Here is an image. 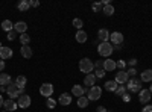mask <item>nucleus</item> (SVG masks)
<instances>
[{
  "label": "nucleus",
  "mask_w": 152,
  "mask_h": 112,
  "mask_svg": "<svg viewBox=\"0 0 152 112\" xmlns=\"http://www.w3.org/2000/svg\"><path fill=\"white\" fill-rule=\"evenodd\" d=\"M126 64H128L131 68H135V65H137V59H135V58H132V59H129L128 62H126Z\"/></svg>",
  "instance_id": "nucleus-36"
},
{
  "label": "nucleus",
  "mask_w": 152,
  "mask_h": 112,
  "mask_svg": "<svg viewBox=\"0 0 152 112\" xmlns=\"http://www.w3.org/2000/svg\"><path fill=\"white\" fill-rule=\"evenodd\" d=\"M20 53H21V56H23V58L29 59V58H32V48H31L29 46H21Z\"/></svg>",
  "instance_id": "nucleus-19"
},
{
  "label": "nucleus",
  "mask_w": 152,
  "mask_h": 112,
  "mask_svg": "<svg viewBox=\"0 0 152 112\" xmlns=\"http://www.w3.org/2000/svg\"><path fill=\"white\" fill-rule=\"evenodd\" d=\"M122 98H123V102H129V100H131V95H129L128 92H126L125 95H122Z\"/></svg>",
  "instance_id": "nucleus-42"
},
{
  "label": "nucleus",
  "mask_w": 152,
  "mask_h": 112,
  "mask_svg": "<svg viewBox=\"0 0 152 112\" xmlns=\"http://www.w3.org/2000/svg\"><path fill=\"white\" fill-rule=\"evenodd\" d=\"M31 103H32V98H31L28 94H23V95H20V97H18V102H17L18 108H23V109L29 108V106H31Z\"/></svg>",
  "instance_id": "nucleus-8"
},
{
  "label": "nucleus",
  "mask_w": 152,
  "mask_h": 112,
  "mask_svg": "<svg viewBox=\"0 0 152 112\" xmlns=\"http://www.w3.org/2000/svg\"><path fill=\"white\" fill-rule=\"evenodd\" d=\"M88 102H90V100H88V97H79L78 98V106L81 108V109H84V108H87L88 106Z\"/></svg>",
  "instance_id": "nucleus-27"
},
{
  "label": "nucleus",
  "mask_w": 152,
  "mask_h": 112,
  "mask_svg": "<svg viewBox=\"0 0 152 112\" xmlns=\"http://www.w3.org/2000/svg\"><path fill=\"white\" fill-rule=\"evenodd\" d=\"M6 92H8V95H9L11 98H15V97H20V95H21V94H20V88L15 85V82L6 86Z\"/></svg>",
  "instance_id": "nucleus-7"
},
{
  "label": "nucleus",
  "mask_w": 152,
  "mask_h": 112,
  "mask_svg": "<svg viewBox=\"0 0 152 112\" xmlns=\"http://www.w3.org/2000/svg\"><path fill=\"white\" fill-rule=\"evenodd\" d=\"M0 48H2V44H0Z\"/></svg>",
  "instance_id": "nucleus-48"
},
{
  "label": "nucleus",
  "mask_w": 152,
  "mask_h": 112,
  "mask_svg": "<svg viewBox=\"0 0 152 112\" xmlns=\"http://www.w3.org/2000/svg\"><path fill=\"white\" fill-rule=\"evenodd\" d=\"M126 90H128V88H126V85H119V88L116 90V94H117L119 97H122V95L126 94Z\"/></svg>",
  "instance_id": "nucleus-30"
},
{
  "label": "nucleus",
  "mask_w": 152,
  "mask_h": 112,
  "mask_svg": "<svg viewBox=\"0 0 152 112\" xmlns=\"http://www.w3.org/2000/svg\"><path fill=\"white\" fill-rule=\"evenodd\" d=\"M75 38H76V41H78V43L84 44V43L87 41V38H88V35H87V32H84V30H78V32H76V35H75Z\"/></svg>",
  "instance_id": "nucleus-20"
},
{
  "label": "nucleus",
  "mask_w": 152,
  "mask_h": 112,
  "mask_svg": "<svg viewBox=\"0 0 152 112\" xmlns=\"http://www.w3.org/2000/svg\"><path fill=\"white\" fill-rule=\"evenodd\" d=\"M9 58H12V48L11 47H2L0 48V59L6 61Z\"/></svg>",
  "instance_id": "nucleus-13"
},
{
  "label": "nucleus",
  "mask_w": 152,
  "mask_h": 112,
  "mask_svg": "<svg viewBox=\"0 0 152 112\" xmlns=\"http://www.w3.org/2000/svg\"><path fill=\"white\" fill-rule=\"evenodd\" d=\"M105 74H107V73H105V70H104V68H97V70L94 71V76H96L97 79H102V77H105Z\"/></svg>",
  "instance_id": "nucleus-33"
},
{
  "label": "nucleus",
  "mask_w": 152,
  "mask_h": 112,
  "mask_svg": "<svg viewBox=\"0 0 152 112\" xmlns=\"http://www.w3.org/2000/svg\"><path fill=\"white\" fill-rule=\"evenodd\" d=\"M8 40H9V41H14V40H15V30L8 32Z\"/></svg>",
  "instance_id": "nucleus-37"
},
{
  "label": "nucleus",
  "mask_w": 152,
  "mask_h": 112,
  "mask_svg": "<svg viewBox=\"0 0 152 112\" xmlns=\"http://www.w3.org/2000/svg\"><path fill=\"white\" fill-rule=\"evenodd\" d=\"M151 91L149 90H142L140 92H138V100H140V103H143V105H146V103H149V100H151Z\"/></svg>",
  "instance_id": "nucleus-11"
},
{
  "label": "nucleus",
  "mask_w": 152,
  "mask_h": 112,
  "mask_svg": "<svg viewBox=\"0 0 152 112\" xmlns=\"http://www.w3.org/2000/svg\"><path fill=\"white\" fill-rule=\"evenodd\" d=\"M87 94H88V100L96 102V100H99V98L102 97V88L94 85V86H91V88L87 91Z\"/></svg>",
  "instance_id": "nucleus-3"
},
{
  "label": "nucleus",
  "mask_w": 152,
  "mask_h": 112,
  "mask_svg": "<svg viewBox=\"0 0 152 112\" xmlns=\"http://www.w3.org/2000/svg\"><path fill=\"white\" fill-rule=\"evenodd\" d=\"M3 102H5V100H3V95H0V108L3 106Z\"/></svg>",
  "instance_id": "nucleus-45"
},
{
  "label": "nucleus",
  "mask_w": 152,
  "mask_h": 112,
  "mask_svg": "<svg viewBox=\"0 0 152 112\" xmlns=\"http://www.w3.org/2000/svg\"><path fill=\"white\" fill-rule=\"evenodd\" d=\"M14 30L18 32V33H26V30H28V24L24 23V21H17V23L14 24Z\"/></svg>",
  "instance_id": "nucleus-16"
},
{
  "label": "nucleus",
  "mask_w": 152,
  "mask_h": 112,
  "mask_svg": "<svg viewBox=\"0 0 152 112\" xmlns=\"http://www.w3.org/2000/svg\"><path fill=\"white\" fill-rule=\"evenodd\" d=\"M97 38L100 40V43H108L110 41V32L107 29H100L97 32Z\"/></svg>",
  "instance_id": "nucleus-15"
},
{
  "label": "nucleus",
  "mask_w": 152,
  "mask_h": 112,
  "mask_svg": "<svg viewBox=\"0 0 152 112\" xmlns=\"http://www.w3.org/2000/svg\"><path fill=\"white\" fill-rule=\"evenodd\" d=\"M142 112H152V105H146V106L142 109Z\"/></svg>",
  "instance_id": "nucleus-41"
},
{
  "label": "nucleus",
  "mask_w": 152,
  "mask_h": 112,
  "mask_svg": "<svg viewBox=\"0 0 152 112\" xmlns=\"http://www.w3.org/2000/svg\"><path fill=\"white\" fill-rule=\"evenodd\" d=\"M107 112H110V111H107Z\"/></svg>",
  "instance_id": "nucleus-50"
},
{
  "label": "nucleus",
  "mask_w": 152,
  "mask_h": 112,
  "mask_svg": "<svg viewBox=\"0 0 152 112\" xmlns=\"http://www.w3.org/2000/svg\"><path fill=\"white\" fill-rule=\"evenodd\" d=\"M126 73H128V76H129V77L132 79V77L135 76V74H137V70H135V68H129V70L126 71Z\"/></svg>",
  "instance_id": "nucleus-39"
},
{
  "label": "nucleus",
  "mask_w": 152,
  "mask_h": 112,
  "mask_svg": "<svg viewBox=\"0 0 152 112\" xmlns=\"http://www.w3.org/2000/svg\"><path fill=\"white\" fill-rule=\"evenodd\" d=\"M29 41H31V36H29L28 33H21V35H20V43H21L23 46H29Z\"/></svg>",
  "instance_id": "nucleus-29"
},
{
  "label": "nucleus",
  "mask_w": 152,
  "mask_h": 112,
  "mask_svg": "<svg viewBox=\"0 0 152 112\" xmlns=\"http://www.w3.org/2000/svg\"><path fill=\"white\" fill-rule=\"evenodd\" d=\"M40 94L43 95V97H50L53 94V85L52 83H49V82H46V83H43L41 86H40Z\"/></svg>",
  "instance_id": "nucleus-5"
},
{
  "label": "nucleus",
  "mask_w": 152,
  "mask_h": 112,
  "mask_svg": "<svg viewBox=\"0 0 152 112\" xmlns=\"http://www.w3.org/2000/svg\"><path fill=\"white\" fill-rule=\"evenodd\" d=\"M96 112H107V108H104V106H97V108H96Z\"/></svg>",
  "instance_id": "nucleus-43"
},
{
  "label": "nucleus",
  "mask_w": 152,
  "mask_h": 112,
  "mask_svg": "<svg viewBox=\"0 0 152 112\" xmlns=\"http://www.w3.org/2000/svg\"><path fill=\"white\" fill-rule=\"evenodd\" d=\"M29 5L32 8H37V6H40V2H37V0H29Z\"/></svg>",
  "instance_id": "nucleus-40"
},
{
  "label": "nucleus",
  "mask_w": 152,
  "mask_h": 112,
  "mask_svg": "<svg viewBox=\"0 0 152 112\" xmlns=\"http://www.w3.org/2000/svg\"><path fill=\"white\" fill-rule=\"evenodd\" d=\"M102 12H104L105 15L111 17V15L114 14V6H113L111 3H110V5H105V6H104V9H102Z\"/></svg>",
  "instance_id": "nucleus-28"
},
{
  "label": "nucleus",
  "mask_w": 152,
  "mask_h": 112,
  "mask_svg": "<svg viewBox=\"0 0 152 112\" xmlns=\"http://www.w3.org/2000/svg\"><path fill=\"white\" fill-rule=\"evenodd\" d=\"M87 91H88V90H85L84 86H81V85H75L73 88H72V95H75V97H82Z\"/></svg>",
  "instance_id": "nucleus-12"
},
{
  "label": "nucleus",
  "mask_w": 152,
  "mask_h": 112,
  "mask_svg": "<svg viewBox=\"0 0 152 112\" xmlns=\"http://www.w3.org/2000/svg\"><path fill=\"white\" fill-rule=\"evenodd\" d=\"M119 88V83L116 80H108L105 83V90L107 91H111V92H116V90Z\"/></svg>",
  "instance_id": "nucleus-21"
},
{
  "label": "nucleus",
  "mask_w": 152,
  "mask_h": 112,
  "mask_svg": "<svg viewBox=\"0 0 152 112\" xmlns=\"http://www.w3.org/2000/svg\"><path fill=\"white\" fill-rule=\"evenodd\" d=\"M17 8H18V11H21V12H26V11L31 8V5H29V0H21V2L17 5Z\"/></svg>",
  "instance_id": "nucleus-26"
},
{
  "label": "nucleus",
  "mask_w": 152,
  "mask_h": 112,
  "mask_svg": "<svg viewBox=\"0 0 152 112\" xmlns=\"http://www.w3.org/2000/svg\"><path fill=\"white\" fill-rule=\"evenodd\" d=\"M2 29H3L5 32L14 30V23H12L11 20H3V21H2Z\"/></svg>",
  "instance_id": "nucleus-23"
},
{
  "label": "nucleus",
  "mask_w": 152,
  "mask_h": 112,
  "mask_svg": "<svg viewBox=\"0 0 152 112\" xmlns=\"http://www.w3.org/2000/svg\"><path fill=\"white\" fill-rule=\"evenodd\" d=\"M3 108L8 112H15V109L18 108V105H17V102L14 100V98H8V100L3 102Z\"/></svg>",
  "instance_id": "nucleus-10"
},
{
  "label": "nucleus",
  "mask_w": 152,
  "mask_h": 112,
  "mask_svg": "<svg viewBox=\"0 0 152 112\" xmlns=\"http://www.w3.org/2000/svg\"><path fill=\"white\" fill-rule=\"evenodd\" d=\"M79 70L85 74H90L94 70V62L91 59H88V58H82L79 61Z\"/></svg>",
  "instance_id": "nucleus-1"
},
{
  "label": "nucleus",
  "mask_w": 152,
  "mask_h": 112,
  "mask_svg": "<svg viewBox=\"0 0 152 112\" xmlns=\"http://www.w3.org/2000/svg\"><path fill=\"white\" fill-rule=\"evenodd\" d=\"M97 68H104V61H96L94 62V70Z\"/></svg>",
  "instance_id": "nucleus-38"
},
{
  "label": "nucleus",
  "mask_w": 152,
  "mask_h": 112,
  "mask_svg": "<svg viewBox=\"0 0 152 112\" xmlns=\"http://www.w3.org/2000/svg\"><path fill=\"white\" fill-rule=\"evenodd\" d=\"M5 70V61L0 59V71H3Z\"/></svg>",
  "instance_id": "nucleus-44"
},
{
  "label": "nucleus",
  "mask_w": 152,
  "mask_h": 112,
  "mask_svg": "<svg viewBox=\"0 0 152 112\" xmlns=\"http://www.w3.org/2000/svg\"><path fill=\"white\" fill-rule=\"evenodd\" d=\"M11 76L8 73H0V86H8L11 85Z\"/></svg>",
  "instance_id": "nucleus-18"
},
{
  "label": "nucleus",
  "mask_w": 152,
  "mask_h": 112,
  "mask_svg": "<svg viewBox=\"0 0 152 112\" xmlns=\"http://www.w3.org/2000/svg\"><path fill=\"white\" fill-rule=\"evenodd\" d=\"M114 50H117V52L122 50V46H114Z\"/></svg>",
  "instance_id": "nucleus-46"
},
{
  "label": "nucleus",
  "mask_w": 152,
  "mask_h": 112,
  "mask_svg": "<svg viewBox=\"0 0 152 112\" xmlns=\"http://www.w3.org/2000/svg\"><path fill=\"white\" fill-rule=\"evenodd\" d=\"M126 88H128L129 91H132V92H137V91L140 92L142 91V80L132 77V79H129L128 82H126Z\"/></svg>",
  "instance_id": "nucleus-4"
},
{
  "label": "nucleus",
  "mask_w": 152,
  "mask_h": 112,
  "mask_svg": "<svg viewBox=\"0 0 152 112\" xmlns=\"http://www.w3.org/2000/svg\"><path fill=\"white\" fill-rule=\"evenodd\" d=\"M15 85L18 86V88H24V86L28 85V79L24 76H17L15 77Z\"/></svg>",
  "instance_id": "nucleus-25"
},
{
  "label": "nucleus",
  "mask_w": 152,
  "mask_h": 112,
  "mask_svg": "<svg viewBox=\"0 0 152 112\" xmlns=\"http://www.w3.org/2000/svg\"><path fill=\"white\" fill-rule=\"evenodd\" d=\"M3 112H8V111H3Z\"/></svg>",
  "instance_id": "nucleus-49"
},
{
  "label": "nucleus",
  "mask_w": 152,
  "mask_h": 112,
  "mask_svg": "<svg viewBox=\"0 0 152 112\" xmlns=\"http://www.w3.org/2000/svg\"><path fill=\"white\" fill-rule=\"evenodd\" d=\"M113 50H114V46L108 41V43H100L99 46H97V53L100 55V56H105V58H108L111 53H113Z\"/></svg>",
  "instance_id": "nucleus-2"
},
{
  "label": "nucleus",
  "mask_w": 152,
  "mask_h": 112,
  "mask_svg": "<svg viewBox=\"0 0 152 112\" xmlns=\"http://www.w3.org/2000/svg\"><path fill=\"white\" fill-rule=\"evenodd\" d=\"M94 82H96V76H94V74H87V76H85V79H84V85H88V86H90V88H91V86H94Z\"/></svg>",
  "instance_id": "nucleus-22"
},
{
  "label": "nucleus",
  "mask_w": 152,
  "mask_h": 112,
  "mask_svg": "<svg viewBox=\"0 0 152 112\" xmlns=\"http://www.w3.org/2000/svg\"><path fill=\"white\" fill-rule=\"evenodd\" d=\"M123 40H125V36H123L120 32H113V33H110V43H111L113 46H122Z\"/></svg>",
  "instance_id": "nucleus-6"
},
{
  "label": "nucleus",
  "mask_w": 152,
  "mask_h": 112,
  "mask_svg": "<svg viewBox=\"0 0 152 112\" xmlns=\"http://www.w3.org/2000/svg\"><path fill=\"white\" fill-rule=\"evenodd\" d=\"M142 82H152V70H145L142 73V77H140Z\"/></svg>",
  "instance_id": "nucleus-24"
},
{
  "label": "nucleus",
  "mask_w": 152,
  "mask_h": 112,
  "mask_svg": "<svg viewBox=\"0 0 152 112\" xmlns=\"http://www.w3.org/2000/svg\"><path fill=\"white\" fill-rule=\"evenodd\" d=\"M91 9H93L94 12H100V11L104 9V5L100 3V2H96V3H93V5H91Z\"/></svg>",
  "instance_id": "nucleus-31"
},
{
  "label": "nucleus",
  "mask_w": 152,
  "mask_h": 112,
  "mask_svg": "<svg viewBox=\"0 0 152 112\" xmlns=\"http://www.w3.org/2000/svg\"><path fill=\"white\" fill-rule=\"evenodd\" d=\"M149 91H151V94H152V83L149 85Z\"/></svg>",
  "instance_id": "nucleus-47"
},
{
  "label": "nucleus",
  "mask_w": 152,
  "mask_h": 112,
  "mask_svg": "<svg viewBox=\"0 0 152 112\" xmlns=\"http://www.w3.org/2000/svg\"><path fill=\"white\" fill-rule=\"evenodd\" d=\"M114 80H116L119 85H125L126 82L129 80V76H128V73H126L125 70H120L119 73H116V79Z\"/></svg>",
  "instance_id": "nucleus-9"
},
{
  "label": "nucleus",
  "mask_w": 152,
  "mask_h": 112,
  "mask_svg": "<svg viewBox=\"0 0 152 112\" xmlns=\"http://www.w3.org/2000/svg\"><path fill=\"white\" fill-rule=\"evenodd\" d=\"M104 70L105 71H114L116 70V62H114L113 59H110V58H107L104 61Z\"/></svg>",
  "instance_id": "nucleus-17"
},
{
  "label": "nucleus",
  "mask_w": 152,
  "mask_h": 112,
  "mask_svg": "<svg viewBox=\"0 0 152 112\" xmlns=\"http://www.w3.org/2000/svg\"><path fill=\"white\" fill-rule=\"evenodd\" d=\"M73 26H75L76 29L82 30V26H84V23H82V20H81V18H75V20H73Z\"/></svg>",
  "instance_id": "nucleus-32"
},
{
  "label": "nucleus",
  "mask_w": 152,
  "mask_h": 112,
  "mask_svg": "<svg viewBox=\"0 0 152 112\" xmlns=\"http://www.w3.org/2000/svg\"><path fill=\"white\" fill-rule=\"evenodd\" d=\"M58 102H59V105H62V106L70 105V103H72V94H69V92L61 94V95H59V98H58Z\"/></svg>",
  "instance_id": "nucleus-14"
},
{
  "label": "nucleus",
  "mask_w": 152,
  "mask_h": 112,
  "mask_svg": "<svg viewBox=\"0 0 152 112\" xmlns=\"http://www.w3.org/2000/svg\"><path fill=\"white\" fill-rule=\"evenodd\" d=\"M125 67H126V61L120 59V61L116 62V68H119V70H125Z\"/></svg>",
  "instance_id": "nucleus-35"
},
{
  "label": "nucleus",
  "mask_w": 152,
  "mask_h": 112,
  "mask_svg": "<svg viewBox=\"0 0 152 112\" xmlns=\"http://www.w3.org/2000/svg\"><path fill=\"white\" fill-rule=\"evenodd\" d=\"M46 106H47L49 109H53V108L56 106V102L53 100V98H52V97H49V98H47V100H46Z\"/></svg>",
  "instance_id": "nucleus-34"
}]
</instances>
